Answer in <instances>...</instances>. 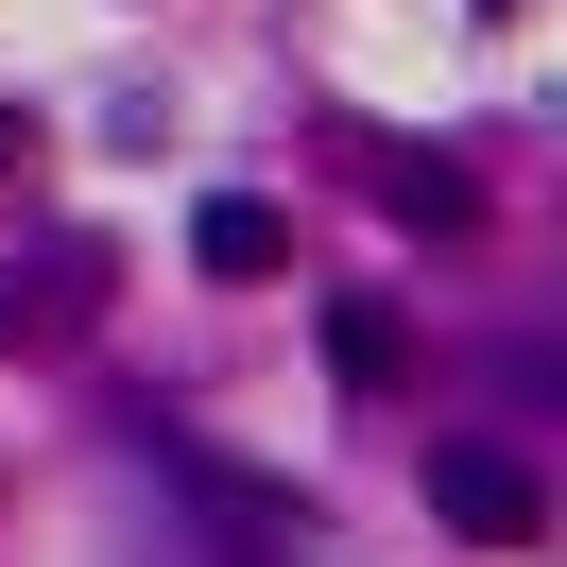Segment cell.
<instances>
[{
    "label": "cell",
    "mask_w": 567,
    "mask_h": 567,
    "mask_svg": "<svg viewBox=\"0 0 567 567\" xmlns=\"http://www.w3.org/2000/svg\"><path fill=\"white\" fill-rule=\"evenodd\" d=\"M430 516L482 533V550H533V533H550V482H533L516 447H430Z\"/></svg>",
    "instance_id": "obj_1"
},
{
    "label": "cell",
    "mask_w": 567,
    "mask_h": 567,
    "mask_svg": "<svg viewBox=\"0 0 567 567\" xmlns=\"http://www.w3.org/2000/svg\"><path fill=\"white\" fill-rule=\"evenodd\" d=\"M327 379H344V395H395V379H413V327H395L379 292H327Z\"/></svg>",
    "instance_id": "obj_2"
},
{
    "label": "cell",
    "mask_w": 567,
    "mask_h": 567,
    "mask_svg": "<svg viewBox=\"0 0 567 567\" xmlns=\"http://www.w3.org/2000/svg\"><path fill=\"white\" fill-rule=\"evenodd\" d=\"M189 258H207V276H276V258H292V207H258V189H207V207H189Z\"/></svg>",
    "instance_id": "obj_3"
},
{
    "label": "cell",
    "mask_w": 567,
    "mask_h": 567,
    "mask_svg": "<svg viewBox=\"0 0 567 567\" xmlns=\"http://www.w3.org/2000/svg\"><path fill=\"white\" fill-rule=\"evenodd\" d=\"M35 327H70V292H18V276H0V344H35Z\"/></svg>",
    "instance_id": "obj_4"
},
{
    "label": "cell",
    "mask_w": 567,
    "mask_h": 567,
    "mask_svg": "<svg viewBox=\"0 0 567 567\" xmlns=\"http://www.w3.org/2000/svg\"><path fill=\"white\" fill-rule=\"evenodd\" d=\"M0 155H18V121H0Z\"/></svg>",
    "instance_id": "obj_5"
}]
</instances>
